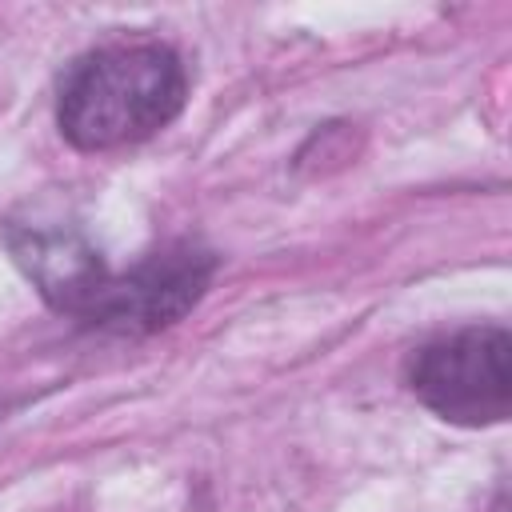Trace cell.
<instances>
[{"mask_svg":"<svg viewBox=\"0 0 512 512\" xmlns=\"http://www.w3.org/2000/svg\"><path fill=\"white\" fill-rule=\"evenodd\" d=\"M508 356L512 336L500 324L460 328L424 344L408 360V388L424 408L452 424H500L512 408Z\"/></svg>","mask_w":512,"mask_h":512,"instance_id":"cell-2","label":"cell"},{"mask_svg":"<svg viewBox=\"0 0 512 512\" xmlns=\"http://www.w3.org/2000/svg\"><path fill=\"white\" fill-rule=\"evenodd\" d=\"M188 92L180 56L156 40L84 52L60 80L56 120L68 144L108 152L164 128Z\"/></svg>","mask_w":512,"mask_h":512,"instance_id":"cell-1","label":"cell"},{"mask_svg":"<svg viewBox=\"0 0 512 512\" xmlns=\"http://www.w3.org/2000/svg\"><path fill=\"white\" fill-rule=\"evenodd\" d=\"M212 252L176 244L144 264H136L128 276H108L104 288L88 300L80 320L92 328H108L120 336H144L156 328L176 324L208 288L212 280Z\"/></svg>","mask_w":512,"mask_h":512,"instance_id":"cell-3","label":"cell"},{"mask_svg":"<svg viewBox=\"0 0 512 512\" xmlns=\"http://www.w3.org/2000/svg\"><path fill=\"white\" fill-rule=\"evenodd\" d=\"M4 244L20 272L40 288L48 304L60 312H84L88 300L104 288L108 272L100 264V252L84 236L80 224H72L60 212L28 208L24 216H12L4 224Z\"/></svg>","mask_w":512,"mask_h":512,"instance_id":"cell-4","label":"cell"}]
</instances>
